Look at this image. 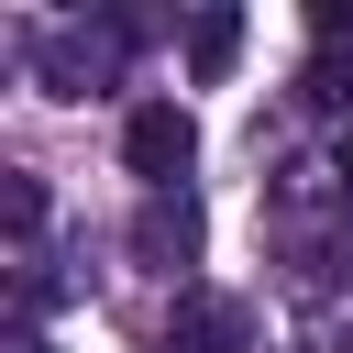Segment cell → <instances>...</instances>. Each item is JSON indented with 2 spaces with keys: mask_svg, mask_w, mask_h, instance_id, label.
Returning a JSON list of instances; mask_svg holds the SVG:
<instances>
[{
  "mask_svg": "<svg viewBox=\"0 0 353 353\" xmlns=\"http://www.w3.org/2000/svg\"><path fill=\"white\" fill-rule=\"evenodd\" d=\"M232 55H243V11H199L188 22V66L199 77H232Z\"/></svg>",
  "mask_w": 353,
  "mask_h": 353,
  "instance_id": "7",
  "label": "cell"
},
{
  "mask_svg": "<svg viewBox=\"0 0 353 353\" xmlns=\"http://www.w3.org/2000/svg\"><path fill=\"white\" fill-rule=\"evenodd\" d=\"M309 33H320V55H309V77H298V88H309V110H353V11H342V0H320V11H309Z\"/></svg>",
  "mask_w": 353,
  "mask_h": 353,
  "instance_id": "6",
  "label": "cell"
},
{
  "mask_svg": "<svg viewBox=\"0 0 353 353\" xmlns=\"http://www.w3.org/2000/svg\"><path fill=\"white\" fill-rule=\"evenodd\" d=\"M121 44H132L121 22H55V33L33 44V66H44V88H55V99H88V88H110V77H121Z\"/></svg>",
  "mask_w": 353,
  "mask_h": 353,
  "instance_id": "2",
  "label": "cell"
},
{
  "mask_svg": "<svg viewBox=\"0 0 353 353\" xmlns=\"http://www.w3.org/2000/svg\"><path fill=\"white\" fill-rule=\"evenodd\" d=\"M11 353H44V342H33V331H22V342H11Z\"/></svg>",
  "mask_w": 353,
  "mask_h": 353,
  "instance_id": "8",
  "label": "cell"
},
{
  "mask_svg": "<svg viewBox=\"0 0 353 353\" xmlns=\"http://www.w3.org/2000/svg\"><path fill=\"white\" fill-rule=\"evenodd\" d=\"M132 254L176 276V265L199 254V199H188V188H143V210H132Z\"/></svg>",
  "mask_w": 353,
  "mask_h": 353,
  "instance_id": "5",
  "label": "cell"
},
{
  "mask_svg": "<svg viewBox=\"0 0 353 353\" xmlns=\"http://www.w3.org/2000/svg\"><path fill=\"white\" fill-rule=\"evenodd\" d=\"M342 176H353V154H342Z\"/></svg>",
  "mask_w": 353,
  "mask_h": 353,
  "instance_id": "9",
  "label": "cell"
},
{
  "mask_svg": "<svg viewBox=\"0 0 353 353\" xmlns=\"http://www.w3.org/2000/svg\"><path fill=\"white\" fill-rule=\"evenodd\" d=\"M121 165H132L143 188H188V165H199V121H188L176 99H143V110L121 121Z\"/></svg>",
  "mask_w": 353,
  "mask_h": 353,
  "instance_id": "3",
  "label": "cell"
},
{
  "mask_svg": "<svg viewBox=\"0 0 353 353\" xmlns=\"http://www.w3.org/2000/svg\"><path fill=\"white\" fill-rule=\"evenodd\" d=\"M331 199H342L331 165H287L276 176V254H287L298 287H342V265H353V221Z\"/></svg>",
  "mask_w": 353,
  "mask_h": 353,
  "instance_id": "1",
  "label": "cell"
},
{
  "mask_svg": "<svg viewBox=\"0 0 353 353\" xmlns=\"http://www.w3.org/2000/svg\"><path fill=\"white\" fill-rule=\"evenodd\" d=\"M165 353H254V309L221 298V287H188L176 320H165Z\"/></svg>",
  "mask_w": 353,
  "mask_h": 353,
  "instance_id": "4",
  "label": "cell"
}]
</instances>
